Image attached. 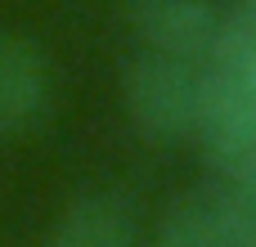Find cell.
<instances>
[{"mask_svg": "<svg viewBox=\"0 0 256 247\" xmlns=\"http://www.w3.org/2000/svg\"><path fill=\"white\" fill-rule=\"evenodd\" d=\"M225 9L216 0H130V22L144 36V50L176 58H212Z\"/></svg>", "mask_w": 256, "mask_h": 247, "instance_id": "obj_3", "label": "cell"}, {"mask_svg": "<svg viewBox=\"0 0 256 247\" xmlns=\"http://www.w3.org/2000/svg\"><path fill=\"white\" fill-rule=\"evenodd\" d=\"M50 104V72H45V54L18 36V32H0V140L27 135Z\"/></svg>", "mask_w": 256, "mask_h": 247, "instance_id": "obj_4", "label": "cell"}, {"mask_svg": "<svg viewBox=\"0 0 256 247\" xmlns=\"http://www.w3.org/2000/svg\"><path fill=\"white\" fill-rule=\"evenodd\" d=\"M230 184H234V180H230ZM238 189L248 194V202H252V212H256V176H252V180H238Z\"/></svg>", "mask_w": 256, "mask_h": 247, "instance_id": "obj_6", "label": "cell"}, {"mask_svg": "<svg viewBox=\"0 0 256 247\" xmlns=\"http://www.w3.org/2000/svg\"><path fill=\"white\" fill-rule=\"evenodd\" d=\"M207 94H212V72L198 58L144 50L126 72V108L148 140L176 144V140L202 135Z\"/></svg>", "mask_w": 256, "mask_h": 247, "instance_id": "obj_1", "label": "cell"}, {"mask_svg": "<svg viewBox=\"0 0 256 247\" xmlns=\"http://www.w3.org/2000/svg\"><path fill=\"white\" fill-rule=\"evenodd\" d=\"M45 247H135V225L117 198L90 194L58 216Z\"/></svg>", "mask_w": 256, "mask_h": 247, "instance_id": "obj_5", "label": "cell"}, {"mask_svg": "<svg viewBox=\"0 0 256 247\" xmlns=\"http://www.w3.org/2000/svg\"><path fill=\"white\" fill-rule=\"evenodd\" d=\"M153 247H256V212L238 184L194 194L171 207Z\"/></svg>", "mask_w": 256, "mask_h": 247, "instance_id": "obj_2", "label": "cell"}]
</instances>
